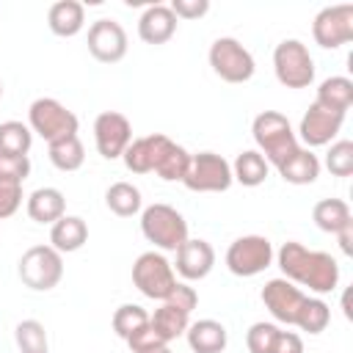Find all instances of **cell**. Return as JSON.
<instances>
[{
    "instance_id": "obj_1",
    "label": "cell",
    "mask_w": 353,
    "mask_h": 353,
    "mask_svg": "<svg viewBox=\"0 0 353 353\" xmlns=\"http://www.w3.org/2000/svg\"><path fill=\"white\" fill-rule=\"evenodd\" d=\"M276 262L287 281L309 287L317 295L334 292L339 284V265L325 251H312L298 240H287L276 251Z\"/></svg>"
},
{
    "instance_id": "obj_2",
    "label": "cell",
    "mask_w": 353,
    "mask_h": 353,
    "mask_svg": "<svg viewBox=\"0 0 353 353\" xmlns=\"http://www.w3.org/2000/svg\"><path fill=\"white\" fill-rule=\"evenodd\" d=\"M251 135H254V143L259 146L256 152L268 160V165H276V168L301 149L290 119L279 110H262L251 121Z\"/></svg>"
},
{
    "instance_id": "obj_3",
    "label": "cell",
    "mask_w": 353,
    "mask_h": 353,
    "mask_svg": "<svg viewBox=\"0 0 353 353\" xmlns=\"http://www.w3.org/2000/svg\"><path fill=\"white\" fill-rule=\"evenodd\" d=\"M141 234L154 248L176 251L188 240V221L171 204H149L141 210Z\"/></svg>"
},
{
    "instance_id": "obj_4",
    "label": "cell",
    "mask_w": 353,
    "mask_h": 353,
    "mask_svg": "<svg viewBox=\"0 0 353 353\" xmlns=\"http://www.w3.org/2000/svg\"><path fill=\"white\" fill-rule=\"evenodd\" d=\"M28 127H30V132H36V135H41L47 143H52V141L77 135L80 121H77V116H74L66 105H61L58 99H52V97H39V99H33L30 108H28Z\"/></svg>"
},
{
    "instance_id": "obj_5",
    "label": "cell",
    "mask_w": 353,
    "mask_h": 353,
    "mask_svg": "<svg viewBox=\"0 0 353 353\" xmlns=\"http://www.w3.org/2000/svg\"><path fill=\"white\" fill-rule=\"evenodd\" d=\"M273 72L284 88H309L314 83V58L298 39H284L273 50Z\"/></svg>"
},
{
    "instance_id": "obj_6",
    "label": "cell",
    "mask_w": 353,
    "mask_h": 353,
    "mask_svg": "<svg viewBox=\"0 0 353 353\" xmlns=\"http://www.w3.org/2000/svg\"><path fill=\"white\" fill-rule=\"evenodd\" d=\"M17 273L25 287H30L36 292H47V290L58 287V281L63 279V259L52 245H30L19 256Z\"/></svg>"
},
{
    "instance_id": "obj_7",
    "label": "cell",
    "mask_w": 353,
    "mask_h": 353,
    "mask_svg": "<svg viewBox=\"0 0 353 353\" xmlns=\"http://www.w3.org/2000/svg\"><path fill=\"white\" fill-rule=\"evenodd\" d=\"M132 284L138 287L141 295L152 301H165L176 287L174 265L160 251H143L132 262Z\"/></svg>"
},
{
    "instance_id": "obj_8",
    "label": "cell",
    "mask_w": 353,
    "mask_h": 353,
    "mask_svg": "<svg viewBox=\"0 0 353 353\" xmlns=\"http://www.w3.org/2000/svg\"><path fill=\"white\" fill-rule=\"evenodd\" d=\"M234 182L232 176V163L215 152H199L190 154V165L188 174L182 179V185L193 193H223L229 190Z\"/></svg>"
},
{
    "instance_id": "obj_9",
    "label": "cell",
    "mask_w": 353,
    "mask_h": 353,
    "mask_svg": "<svg viewBox=\"0 0 353 353\" xmlns=\"http://www.w3.org/2000/svg\"><path fill=\"white\" fill-rule=\"evenodd\" d=\"M210 66L212 72L226 80V83H248L256 72V63H254V55L232 36H221L210 44Z\"/></svg>"
},
{
    "instance_id": "obj_10",
    "label": "cell",
    "mask_w": 353,
    "mask_h": 353,
    "mask_svg": "<svg viewBox=\"0 0 353 353\" xmlns=\"http://www.w3.org/2000/svg\"><path fill=\"white\" fill-rule=\"evenodd\" d=\"M273 256L276 254H273V245L268 237L243 234L226 248V268H229V273H234L240 279H251V276L262 273L265 268H270Z\"/></svg>"
},
{
    "instance_id": "obj_11",
    "label": "cell",
    "mask_w": 353,
    "mask_h": 353,
    "mask_svg": "<svg viewBox=\"0 0 353 353\" xmlns=\"http://www.w3.org/2000/svg\"><path fill=\"white\" fill-rule=\"evenodd\" d=\"M312 36L323 50H336L353 41V6H325L312 22Z\"/></svg>"
},
{
    "instance_id": "obj_12",
    "label": "cell",
    "mask_w": 353,
    "mask_h": 353,
    "mask_svg": "<svg viewBox=\"0 0 353 353\" xmlns=\"http://www.w3.org/2000/svg\"><path fill=\"white\" fill-rule=\"evenodd\" d=\"M132 141V124L119 110H105L94 119V143L105 160H119Z\"/></svg>"
},
{
    "instance_id": "obj_13",
    "label": "cell",
    "mask_w": 353,
    "mask_h": 353,
    "mask_svg": "<svg viewBox=\"0 0 353 353\" xmlns=\"http://www.w3.org/2000/svg\"><path fill=\"white\" fill-rule=\"evenodd\" d=\"M262 303L265 309L270 312V317L276 323H284V325H295V317H298V309L303 306V290L292 281H287L284 276L281 279H270L265 287H262Z\"/></svg>"
},
{
    "instance_id": "obj_14",
    "label": "cell",
    "mask_w": 353,
    "mask_h": 353,
    "mask_svg": "<svg viewBox=\"0 0 353 353\" xmlns=\"http://www.w3.org/2000/svg\"><path fill=\"white\" fill-rule=\"evenodd\" d=\"M88 52L99 63H119L127 55V33L116 19H97L88 28Z\"/></svg>"
},
{
    "instance_id": "obj_15",
    "label": "cell",
    "mask_w": 353,
    "mask_h": 353,
    "mask_svg": "<svg viewBox=\"0 0 353 353\" xmlns=\"http://www.w3.org/2000/svg\"><path fill=\"white\" fill-rule=\"evenodd\" d=\"M342 121H345L342 113L325 110V108H320L317 102H312L309 110L303 113L301 124H298V135H301V141L306 143V149L325 146V143H331V141L336 138V132L342 130Z\"/></svg>"
},
{
    "instance_id": "obj_16",
    "label": "cell",
    "mask_w": 353,
    "mask_h": 353,
    "mask_svg": "<svg viewBox=\"0 0 353 353\" xmlns=\"http://www.w3.org/2000/svg\"><path fill=\"white\" fill-rule=\"evenodd\" d=\"M174 254H176L174 268L188 281H199L210 276V270L215 268V248L201 237H188Z\"/></svg>"
},
{
    "instance_id": "obj_17",
    "label": "cell",
    "mask_w": 353,
    "mask_h": 353,
    "mask_svg": "<svg viewBox=\"0 0 353 353\" xmlns=\"http://www.w3.org/2000/svg\"><path fill=\"white\" fill-rule=\"evenodd\" d=\"M171 138L163 135V132H152V135H143V138H132L130 146L124 149L121 160L127 165V171L132 174H152L163 157V152L168 149Z\"/></svg>"
},
{
    "instance_id": "obj_18",
    "label": "cell",
    "mask_w": 353,
    "mask_h": 353,
    "mask_svg": "<svg viewBox=\"0 0 353 353\" xmlns=\"http://www.w3.org/2000/svg\"><path fill=\"white\" fill-rule=\"evenodd\" d=\"M176 22L179 19L174 17V11L168 6L154 3V6H149L141 14V19H138V36L146 44H165L176 33Z\"/></svg>"
},
{
    "instance_id": "obj_19",
    "label": "cell",
    "mask_w": 353,
    "mask_h": 353,
    "mask_svg": "<svg viewBox=\"0 0 353 353\" xmlns=\"http://www.w3.org/2000/svg\"><path fill=\"white\" fill-rule=\"evenodd\" d=\"M185 336H188V345L193 353H223L226 342H229L226 325L218 320H210V317L190 323Z\"/></svg>"
},
{
    "instance_id": "obj_20",
    "label": "cell",
    "mask_w": 353,
    "mask_h": 353,
    "mask_svg": "<svg viewBox=\"0 0 353 353\" xmlns=\"http://www.w3.org/2000/svg\"><path fill=\"white\" fill-rule=\"evenodd\" d=\"M88 240V223L80 215H63L50 226V245L58 254L80 251Z\"/></svg>"
},
{
    "instance_id": "obj_21",
    "label": "cell",
    "mask_w": 353,
    "mask_h": 353,
    "mask_svg": "<svg viewBox=\"0 0 353 353\" xmlns=\"http://www.w3.org/2000/svg\"><path fill=\"white\" fill-rule=\"evenodd\" d=\"M47 25L61 39L77 36L83 30V25H85L83 3H77V0H58V3H52L50 11H47Z\"/></svg>"
},
{
    "instance_id": "obj_22",
    "label": "cell",
    "mask_w": 353,
    "mask_h": 353,
    "mask_svg": "<svg viewBox=\"0 0 353 353\" xmlns=\"http://www.w3.org/2000/svg\"><path fill=\"white\" fill-rule=\"evenodd\" d=\"M28 215L36 223H55L66 215V199L58 188H36L28 196Z\"/></svg>"
},
{
    "instance_id": "obj_23",
    "label": "cell",
    "mask_w": 353,
    "mask_h": 353,
    "mask_svg": "<svg viewBox=\"0 0 353 353\" xmlns=\"http://www.w3.org/2000/svg\"><path fill=\"white\" fill-rule=\"evenodd\" d=\"M314 102L325 110H334V113H347V108L353 105V80L345 77V74H334V77H325L320 85H317V97Z\"/></svg>"
},
{
    "instance_id": "obj_24",
    "label": "cell",
    "mask_w": 353,
    "mask_h": 353,
    "mask_svg": "<svg viewBox=\"0 0 353 353\" xmlns=\"http://www.w3.org/2000/svg\"><path fill=\"white\" fill-rule=\"evenodd\" d=\"M279 174L290 185H312L320 176V160H317V154L312 149H303L301 146L292 157H287L279 165Z\"/></svg>"
},
{
    "instance_id": "obj_25",
    "label": "cell",
    "mask_w": 353,
    "mask_h": 353,
    "mask_svg": "<svg viewBox=\"0 0 353 353\" xmlns=\"http://www.w3.org/2000/svg\"><path fill=\"white\" fill-rule=\"evenodd\" d=\"M268 171H270V165H268V160H265L256 149L240 152V154L234 157V163H232V176H234V182H240V185H245V188H259V185L268 179Z\"/></svg>"
},
{
    "instance_id": "obj_26",
    "label": "cell",
    "mask_w": 353,
    "mask_h": 353,
    "mask_svg": "<svg viewBox=\"0 0 353 353\" xmlns=\"http://www.w3.org/2000/svg\"><path fill=\"white\" fill-rule=\"evenodd\" d=\"M105 204L113 215L119 218H132L143 210V199H141V190L132 185V182H113L108 190H105Z\"/></svg>"
},
{
    "instance_id": "obj_27",
    "label": "cell",
    "mask_w": 353,
    "mask_h": 353,
    "mask_svg": "<svg viewBox=\"0 0 353 353\" xmlns=\"http://www.w3.org/2000/svg\"><path fill=\"white\" fill-rule=\"evenodd\" d=\"M312 221H314V226L320 232L336 234L347 221H353V215H350L347 201H342V199H320L312 207Z\"/></svg>"
},
{
    "instance_id": "obj_28",
    "label": "cell",
    "mask_w": 353,
    "mask_h": 353,
    "mask_svg": "<svg viewBox=\"0 0 353 353\" xmlns=\"http://www.w3.org/2000/svg\"><path fill=\"white\" fill-rule=\"evenodd\" d=\"M47 154H50V163L58 168V171H77L85 160V149H83V141L77 135H69V138H61V141H52L47 143Z\"/></svg>"
},
{
    "instance_id": "obj_29",
    "label": "cell",
    "mask_w": 353,
    "mask_h": 353,
    "mask_svg": "<svg viewBox=\"0 0 353 353\" xmlns=\"http://www.w3.org/2000/svg\"><path fill=\"white\" fill-rule=\"evenodd\" d=\"M149 323H152V328H154L165 342H171V339L182 336V334L188 331V325H190V314L163 301V306L154 309V314H149Z\"/></svg>"
},
{
    "instance_id": "obj_30",
    "label": "cell",
    "mask_w": 353,
    "mask_h": 353,
    "mask_svg": "<svg viewBox=\"0 0 353 353\" xmlns=\"http://www.w3.org/2000/svg\"><path fill=\"white\" fill-rule=\"evenodd\" d=\"M331 323V306L323 301V298H312L306 295L303 298V306L298 309V317H295V325L306 334H323Z\"/></svg>"
},
{
    "instance_id": "obj_31",
    "label": "cell",
    "mask_w": 353,
    "mask_h": 353,
    "mask_svg": "<svg viewBox=\"0 0 353 353\" xmlns=\"http://www.w3.org/2000/svg\"><path fill=\"white\" fill-rule=\"evenodd\" d=\"M30 146H33V132L28 124L14 121V119L0 124V154L22 157L30 152Z\"/></svg>"
},
{
    "instance_id": "obj_32",
    "label": "cell",
    "mask_w": 353,
    "mask_h": 353,
    "mask_svg": "<svg viewBox=\"0 0 353 353\" xmlns=\"http://www.w3.org/2000/svg\"><path fill=\"white\" fill-rule=\"evenodd\" d=\"M188 165H190V152H188L185 146H179V143L171 141L168 149L163 152V157H160L154 174H157L163 182H182L185 174H188Z\"/></svg>"
},
{
    "instance_id": "obj_33",
    "label": "cell",
    "mask_w": 353,
    "mask_h": 353,
    "mask_svg": "<svg viewBox=\"0 0 353 353\" xmlns=\"http://www.w3.org/2000/svg\"><path fill=\"white\" fill-rule=\"evenodd\" d=\"M14 339L19 353H50V339L47 331L39 320H22L14 328Z\"/></svg>"
},
{
    "instance_id": "obj_34",
    "label": "cell",
    "mask_w": 353,
    "mask_h": 353,
    "mask_svg": "<svg viewBox=\"0 0 353 353\" xmlns=\"http://www.w3.org/2000/svg\"><path fill=\"white\" fill-rule=\"evenodd\" d=\"M113 331L121 336V339H127L130 334H135L141 325H146L149 323V312L143 309V306H138V303H121L116 312H113Z\"/></svg>"
},
{
    "instance_id": "obj_35",
    "label": "cell",
    "mask_w": 353,
    "mask_h": 353,
    "mask_svg": "<svg viewBox=\"0 0 353 353\" xmlns=\"http://www.w3.org/2000/svg\"><path fill=\"white\" fill-rule=\"evenodd\" d=\"M325 168L334 176H350L353 174V141H334L325 154Z\"/></svg>"
},
{
    "instance_id": "obj_36",
    "label": "cell",
    "mask_w": 353,
    "mask_h": 353,
    "mask_svg": "<svg viewBox=\"0 0 353 353\" xmlns=\"http://www.w3.org/2000/svg\"><path fill=\"white\" fill-rule=\"evenodd\" d=\"M279 334V325L276 323H254L248 331H245V345L251 353H270V345Z\"/></svg>"
},
{
    "instance_id": "obj_37",
    "label": "cell",
    "mask_w": 353,
    "mask_h": 353,
    "mask_svg": "<svg viewBox=\"0 0 353 353\" xmlns=\"http://www.w3.org/2000/svg\"><path fill=\"white\" fill-rule=\"evenodd\" d=\"M127 347L132 350V353H152V350H157V347H165L168 342L152 328V323H146V325H141L135 334H130L127 339Z\"/></svg>"
},
{
    "instance_id": "obj_38",
    "label": "cell",
    "mask_w": 353,
    "mask_h": 353,
    "mask_svg": "<svg viewBox=\"0 0 353 353\" xmlns=\"http://www.w3.org/2000/svg\"><path fill=\"white\" fill-rule=\"evenodd\" d=\"M30 174V157H8L0 154V182H11V185H22Z\"/></svg>"
},
{
    "instance_id": "obj_39",
    "label": "cell",
    "mask_w": 353,
    "mask_h": 353,
    "mask_svg": "<svg viewBox=\"0 0 353 353\" xmlns=\"http://www.w3.org/2000/svg\"><path fill=\"white\" fill-rule=\"evenodd\" d=\"M22 207V185L0 182V221L11 218Z\"/></svg>"
},
{
    "instance_id": "obj_40",
    "label": "cell",
    "mask_w": 353,
    "mask_h": 353,
    "mask_svg": "<svg viewBox=\"0 0 353 353\" xmlns=\"http://www.w3.org/2000/svg\"><path fill=\"white\" fill-rule=\"evenodd\" d=\"M165 303H171V306H176V309H182V312H193L196 309V303H199V292L190 287V284H185V281H176V287H174V292L165 298Z\"/></svg>"
},
{
    "instance_id": "obj_41",
    "label": "cell",
    "mask_w": 353,
    "mask_h": 353,
    "mask_svg": "<svg viewBox=\"0 0 353 353\" xmlns=\"http://www.w3.org/2000/svg\"><path fill=\"white\" fill-rule=\"evenodd\" d=\"M168 8L176 19H199L210 11V0H174Z\"/></svg>"
},
{
    "instance_id": "obj_42",
    "label": "cell",
    "mask_w": 353,
    "mask_h": 353,
    "mask_svg": "<svg viewBox=\"0 0 353 353\" xmlns=\"http://www.w3.org/2000/svg\"><path fill=\"white\" fill-rule=\"evenodd\" d=\"M270 353H303V339L295 331H281L279 328V334L270 345Z\"/></svg>"
},
{
    "instance_id": "obj_43",
    "label": "cell",
    "mask_w": 353,
    "mask_h": 353,
    "mask_svg": "<svg viewBox=\"0 0 353 353\" xmlns=\"http://www.w3.org/2000/svg\"><path fill=\"white\" fill-rule=\"evenodd\" d=\"M336 240H339L342 254H345V256H350V254H353V221H347V223L336 232Z\"/></svg>"
},
{
    "instance_id": "obj_44",
    "label": "cell",
    "mask_w": 353,
    "mask_h": 353,
    "mask_svg": "<svg viewBox=\"0 0 353 353\" xmlns=\"http://www.w3.org/2000/svg\"><path fill=\"white\" fill-rule=\"evenodd\" d=\"M152 353H171V350H168V345H165V347H157V350H152Z\"/></svg>"
},
{
    "instance_id": "obj_45",
    "label": "cell",
    "mask_w": 353,
    "mask_h": 353,
    "mask_svg": "<svg viewBox=\"0 0 353 353\" xmlns=\"http://www.w3.org/2000/svg\"><path fill=\"white\" fill-rule=\"evenodd\" d=\"M0 97H3V83H0Z\"/></svg>"
}]
</instances>
